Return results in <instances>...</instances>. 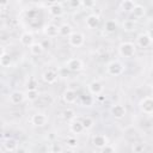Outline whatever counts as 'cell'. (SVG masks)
Returning <instances> with one entry per match:
<instances>
[{
	"label": "cell",
	"mask_w": 153,
	"mask_h": 153,
	"mask_svg": "<svg viewBox=\"0 0 153 153\" xmlns=\"http://www.w3.org/2000/svg\"><path fill=\"white\" fill-rule=\"evenodd\" d=\"M25 99H26L25 93H24L23 91H18V90H17V91L11 92V94L8 96V100H10V103H11V104H13V105L22 104Z\"/></svg>",
	"instance_id": "11"
},
{
	"label": "cell",
	"mask_w": 153,
	"mask_h": 153,
	"mask_svg": "<svg viewBox=\"0 0 153 153\" xmlns=\"http://www.w3.org/2000/svg\"><path fill=\"white\" fill-rule=\"evenodd\" d=\"M87 90H88V92H90L92 96L97 97V96H100V94L103 93V91H104V85H103L99 80H93V81H91V82L87 85Z\"/></svg>",
	"instance_id": "9"
},
{
	"label": "cell",
	"mask_w": 153,
	"mask_h": 153,
	"mask_svg": "<svg viewBox=\"0 0 153 153\" xmlns=\"http://www.w3.org/2000/svg\"><path fill=\"white\" fill-rule=\"evenodd\" d=\"M99 23H100V17H99L98 14H94V13L88 14V16L86 17V19H85V25H86V27L90 29V30L97 29L98 25H99Z\"/></svg>",
	"instance_id": "12"
},
{
	"label": "cell",
	"mask_w": 153,
	"mask_h": 153,
	"mask_svg": "<svg viewBox=\"0 0 153 153\" xmlns=\"http://www.w3.org/2000/svg\"><path fill=\"white\" fill-rule=\"evenodd\" d=\"M81 123H82V127H84L85 130H90L94 126V120L91 116H85V117H82Z\"/></svg>",
	"instance_id": "25"
},
{
	"label": "cell",
	"mask_w": 153,
	"mask_h": 153,
	"mask_svg": "<svg viewBox=\"0 0 153 153\" xmlns=\"http://www.w3.org/2000/svg\"><path fill=\"white\" fill-rule=\"evenodd\" d=\"M11 63H12V57H11V55L7 54V53H5V54L0 57V67L7 68V67L11 66Z\"/></svg>",
	"instance_id": "28"
},
{
	"label": "cell",
	"mask_w": 153,
	"mask_h": 153,
	"mask_svg": "<svg viewBox=\"0 0 153 153\" xmlns=\"http://www.w3.org/2000/svg\"><path fill=\"white\" fill-rule=\"evenodd\" d=\"M92 143L97 147V148H102L103 146H105L106 143H109V139L105 134H96L92 137Z\"/></svg>",
	"instance_id": "15"
},
{
	"label": "cell",
	"mask_w": 153,
	"mask_h": 153,
	"mask_svg": "<svg viewBox=\"0 0 153 153\" xmlns=\"http://www.w3.org/2000/svg\"><path fill=\"white\" fill-rule=\"evenodd\" d=\"M25 97L29 102H35L38 99L39 97V93H38V90H27L26 93H25Z\"/></svg>",
	"instance_id": "29"
},
{
	"label": "cell",
	"mask_w": 153,
	"mask_h": 153,
	"mask_svg": "<svg viewBox=\"0 0 153 153\" xmlns=\"http://www.w3.org/2000/svg\"><path fill=\"white\" fill-rule=\"evenodd\" d=\"M50 151H51V152H62V147H61L59 143H51Z\"/></svg>",
	"instance_id": "36"
},
{
	"label": "cell",
	"mask_w": 153,
	"mask_h": 153,
	"mask_svg": "<svg viewBox=\"0 0 153 153\" xmlns=\"http://www.w3.org/2000/svg\"><path fill=\"white\" fill-rule=\"evenodd\" d=\"M48 121H49V118H48L47 114H44V112H36L31 116V120H30L31 124L35 127H44L48 123Z\"/></svg>",
	"instance_id": "6"
},
{
	"label": "cell",
	"mask_w": 153,
	"mask_h": 153,
	"mask_svg": "<svg viewBox=\"0 0 153 153\" xmlns=\"http://www.w3.org/2000/svg\"><path fill=\"white\" fill-rule=\"evenodd\" d=\"M43 33L49 38H55L59 36V26L53 23L45 24L43 26Z\"/></svg>",
	"instance_id": "13"
},
{
	"label": "cell",
	"mask_w": 153,
	"mask_h": 153,
	"mask_svg": "<svg viewBox=\"0 0 153 153\" xmlns=\"http://www.w3.org/2000/svg\"><path fill=\"white\" fill-rule=\"evenodd\" d=\"M139 108L141 110V112H143L145 115L151 116L153 114V98L151 96H146L143 97L140 102H139Z\"/></svg>",
	"instance_id": "4"
},
{
	"label": "cell",
	"mask_w": 153,
	"mask_h": 153,
	"mask_svg": "<svg viewBox=\"0 0 153 153\" xmlns=\"http://www.w3.org/2000/svg\"><path fill=\"white\" fill-rule=\"evenodd\" d=\"M67 38H68V44L73 48H80L85 43V35L80 31H73Z\"/></svg>",
	"instance_id": "3"
},
{
	"label": "cell",
	"mask_w": 153,
	"mask_h": 153,
	"mask_svg": "<svg viewBox=\"0 0 153 153\" xmlns=\"http://www.w3.org/2000/svg\"><path fill=\"white\" fill-rule=\"evenodd\" d=\"M66 67L71 72H80L84 69V62L79 57H71L69 60H67Z\"/></svg>",
	"instance_id": "5"
},
{
	"label": "cell",
	"mask_w": 153,
	"mask_h": 153,
	"mask_svg": "<svg viewBox=\"0 0 153 153\" xmlns=\"http://www.w3.org/2000/svg\"><path fill=\"white\" fill-rule=\"evenodd\" d=\"M5 53H6V51H5V48H4L2 45H0V57H1V56H2Z\"/></svg>",
	"instance_id": "38"
},
{
	"label": "cell",
	"mask_w": 153,
	"mask_h": 153,
	"mask_svg": "<svg viewBox=\"0 0 153 153\" xmlns=\"http://www.w3.org/2000/svg\"><path fill=\"white\" fill-rule=\"evenodd\" d=\"M8 2H10V0H0V7H5V6H7Z\"/></svg>",
	"instance_id": "37"
},
{
	"label": "cell",
	"mask_w": 153,
	"mask_h": 153,
	"mask_svg": "<svg viewBox=\"0 0 153 153\" xmlns=\"http://www.w3.org/2000/svg\"><path fill=\"white\" fill-rule=\"evenodd\" d=\"M69 7L72 8H79L81 5H80V0H67Z\"/></svg>",
	"instance_id": "35"
},
{
	"label": "cell",
	"mask_w": 153,
	"mask_h": 153,
	"mask_svg": "<svg viewBox=\"0 0 153 153\" xmlns=\"http://www.w3.org/2000/svg\"><path fill=\"white\" fill-rule=\"evenodd\" d=\"M75 117H76V114H75V111H74L73 109H71V108H67L66 110L62 111V118H63L65 121H67V122L73 121Z\"/></svg>",
	"instance_id": "24"
},
{
	"label": "cell",
	"mask_w": 153,
	"mask_h": 153,
	"mask_svg": "<svg viewBox=\"0 0 153 153\" xmlns=\"http://www.w3.org/2000/svg\"><path fill=\"white\" fill-rule=\"evenodd\" d=\"M116 149H115V147L112 146V145H110V143H106L105 146H103L102 148H100V152H103V153H112V152H115Z\"/></svg>",
	"instance_id": "34"
},
{
	"label": "cell",
	"mask_w": 153,
	"mask_h": 153,
	"mask_svg": "<svg viewBox=\"0 0 153 153\" xmlns=\"http://www.w3.org/2000/svg\"><path fill=\"white\" fill-rule=\"evenodd\" d=\"M66 145H67V147H69V148H75V147L78 146V141H76L75 137L69 136V137H67V140H66Z\"/></svg>",
	"instance_id": "32"
},
{
	"label": "cell",
	"mask_w": 153,
	"mask_h": 153,
	"mask_svg": "<svg viewBox=\"0 0 153 153\" xmlns=\"http://www.w3.org/2000/svg\"><path fill=\"white\" fill-rule=\"evenodd\" d=\"M19 42H20V44L24 45V47H30V45L35 42L33 35H32L31 32H29V31H24V32L20 35V37H19Z\"/></svg>",
	"instance_id": "16"
},
{
	"label": "cell",
	"mask_w": 153,
	"mask_h": 153,
	"mask_svg": "<svg viewBox=\"0 0 153 153\" xmlns=\"http://www.w3.org/2000/svg\"><path fill=\"white\" fill-rule=\"evenodd\" d=\"M78 99V93L73 88H66L62 93V100L66 104H74Z\"/></svg>",
	"instance_id": "10"
},
{
	"label": "cell",
	"mask_w": 153,
	"mask_h": 153,
	"mask_svg": "<svg viewBox=\"0 0 153 153\" xmlns=\"http://www.w3.org/2000/svg\"><path fill=\"white\" fill-rule=\"evenodd\" d=\"M84 130H85V129H84V127H82L81 121L74 118L73 121L69 122V131H71L72 134H81Z\"/></svg>",
	"instance_id": "18"
},
{
	"label": "cell",
	"mask_w": 153,
	"mask_h": 153,
	"mask_svg": "<svg viewBox=\"0 0 153 153\" xmlns=\"http://www.w3.org/2000/svg\"><path fill=\"white\" fill-rule=\"evenodd\" d=\"M124 71H126V65H123L118 60L110 61L106 65V73L109 75H111V76H118V75L123 74Z\"/></svg>",
	"instance_id": "1"
},
{
	"label": "cell",
	"mask_w": 153,
	"mask_h": 153,
	"mask_svg": "<svg viewBox=\"0 0 153 153\" xmlns=\"http://www.w3.org/2000/svg\"><path fill=\"white\" fill-rule=\"evenodd\" d=\"M97 4V0H80V5L81 7L86 8V10H91L96 6Z\"/></svg>",
	"instance_id": "31"
},
{
	"label": "cell",
	"mask_w": 153,
	"mask_h": 153,
	"mask_svg": "<svg viewBox=\"0 0 153 153\" xmlns=\"http://www.w3.org/2000/svg\"><path fill=\"white\" fill-rule=\"evenodd\" d=\"M4 148L8 152H14V151L18 149V143L14 139H7L4 143Z\"/></svg>",
	"instance_id": "23"
},
{
	"label": "cell",
	"mask_w": 153,
	"mask_h": 153,
	"mask_svg": "<svg viewBox=\"0 0 153 153\" xmlns=\"http://www.w3.org/2000/svg\"><path fill=\"white\" fill-rule=\"evenodd\" d=\"M29 50H30L31 55H33V56H39V55H42L43 51H44V45H43V43H41V42H33V43L29 47Z\"/></svg>",
	"instance_id": "19"
},
{
	"label": "cell",
	"mask_w": 153,
	"mask_h": 153,
	"mask_svg": "<svg viewBox=\"0 0 153 153\" xmlns=\"http://www.w3.org/2000/svg\"><path fill=\"white\" fill-rule=\"evenodd\" d=\"M143 149H145V145L143 143H134L131 146V151L134 153H141V152H143Z\"/></svg>",
	"instance_id": "33"
},
{
	"label": "cell",
	"mask_w": 153,
	"mask_h": 153,
	"mask_svg": "<svg viewBox=\"0 0 153 153\" xmlns=\"http://www.w3.org/2000/svg\"><path fill=\"white\" fill-rule=\"evenodd\" d=\"M122 27L124 31L127 32H130V31H134L136 25H135V22L133 19H126L123 23H122Z\"/></svg>",
	"instance_id": "26"
},
{
	"label": "cell",
	"mask_w": 153,
	"mask_h": 153,
	"mask_svg": "<svg viewBox=\"0 0 153 153\" xmlns=\"http://www.w3.org/2000/svg\"><path fill=\"white\" fill-rule=\"evenodd\" d=\"M136 47L133 42H122L118 45V54L122 57H133L135 55Z\"/></svg>",
	"instance_id": "2"
},
{
	"label": "cell",
	"mask_w": 153,
	"mask_h": 153,
	"mask_svg": "<svg viewBox=\"0 0 153 153\" xmlns=\"http://www.w3.org/2000/svg\"><path fill=\"white\" fill-rule=\"evenodd\" d=\"M130 13L133 14L134 18H137V19L139 18H143L146 16V7L142 6V5H135Z\"/></svg>",
	"instance_id": "21"
},
{
	"label": "cell",
	"mask_w": 153,
	"mask_h": 153,
	"mask_svg": "<svg viewBox=\"0 0 153 153\" xmlns=\"http://www.w3.org/2000/svg\"><path fill=\"white\" fill-rule=\"evenodd\" d=\"M135 5H136V4H135L133 0H122L121 4H120V8H121V11L124 12V13H130V12L133 11V8H134Z\"/></svg>",
	"instance_id": "20"
},
{
	"label": "cell",
	"mask_w": 153,
	"mask_h": 153,
	"mask_svg": "<svg viewBox=\"0 0 153 153\" xmlns=\"http://www.w3.org/2000/svg\"><path fill=\"white\" fill-rule=\"evenodd\" d=\"M26 88L27 90H38V80L35 76H30L26 81Z\"/></svg>",
	"instance_id": "30"
},
{
	"label": "cell",
	"mask_w": 153,
	"mask_h": 153,
	"mask_svg": "<svg viewBox=\"0 0 153 153\" xmlns=\"http://www.w3.org/2000/svg\"><path fill=\"white\" fill-rule=\"evenodd\" d=\"M72 32H73V27H72V25H69L67 23H63L62 25L59 26V36L68 37Z\"/></svg>",
	"instance_id": "22"
},
{
	"label": "cell",
	"mask_w": 153,
	"mask_h": 153,
	"mask_svg": "<svg viewBox=\"0 0 153 153\" xmlns=\"http://www.w3.org/2000/svg\"><path fill=\"white\" fill-rule=\"evenodd\" d=\"M66 1H67V0H54V2H57V4H61V5H62L63 2H66Z\"/></svg>",
	"instance_id": "39"
},
{
	"label": "cell",
	"mask_w": 153,
	"mask_h": 153,
	"mask_svg": "<svg viewBox=\"0 0 153 153\" xmlns=\"http://www.w3.org/2000/svg\"><path fill=\"white\" fill-rule=\"evenodd\" d=\"M57 73L54 71V69H47L43 74H42V80L45 82V84H48V85H51V84H54L56 80H57Z\"/></svg>",
	"instance_id": "14"
},
{
	"label": "cell",
	"mask_w": 153,
	"mask_h": 153,
	"mask_svg": "<svg viewBox=\"0 0 153 153\" xmlns=\"http://www.w3.org/2000/svg\"><path fill=\"white\" fill-rule=\"evenodd\" d=\"M110 112H111V115H112L114 118H116V120H122V118H124V116L127 115V109H126V106H124L123 104L117 103V104H115V105L111 106Z\"/></svg>",
	"instance_id": "7"
},
{
	"label": "cell",
	"mask_w": 153,
	"mask_h": 153,
	"mask_svg": "<svg viewBox=\"0 0 153 153\" xmlns=\"http://www.w3.org/2000/svg\"><path fill=\"white\" fill-rule=\"evenodd\" d=\"M104 30L108 33H112L117 30V23L115 20H106L104 24Z\"/></svg>",
	"instance_id": "27"
},
{
	"label": "cell",
	"mask_w": 153,
	"mask_h": 153,
	"mask_svg": "<svg viewBox=\"0 0 153 153\" xmlns=\"http://www.w3.org/2000/svg\"><path fill=\"white\" fill-rule=\"evenodd\" d=\"M136 43L140 48H149L152 44V36L149 32H141L136 37Z\"/></svg>",
	"instance_id": "8"
},
{
	"label": "cell",
	"mask_w": 153,
	"mask_h": 153,
	"mask_svg": "<svg viewBox=\"0 0 153 153\" xmlns=\"http://www.w3.org/2000/svg\"><path fill=\"white\" fill-rule=\"evenodd\" d=\"M48 12H49V14L53 16V17H61V16L63 14V7H62L61 4L54 2V4L49 5Z\"/></svg>",
	"instance_id": "17"
}]
</instances>
